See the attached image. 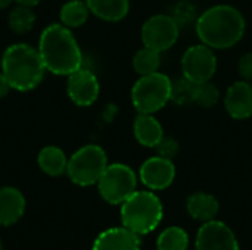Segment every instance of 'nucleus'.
I'll use <instances>...</instances> for the list:
<instances>
[{
    "instance_id": "6",
    "label": "nucleus",
    "mask_w": 252,
    "mask_h": 250,
    "mask_svg": "<svg viewBox=\"0 0 252 250\" xmlns=\"http://www.w3.org/2000/svg\"><path fill=\"white\" fill-rule=\"evenodd\" d=\"M108 165L106 152L100 146L86 144L74 152L68 159L66 175L74 184L89 187L97 184Z\"/></svg>"
},
{
    "instance_id": "27",
    "label": "nucleus",
    "mask_w": 252,
    "mask_h": 250,
    "mask_svg": "<svg viewBox=\"0 0 252 250\" xmlns=\"http://www.w3.org/2000/svg\"><path fill=\"white\" fill-rule=\"evenodd\" d=\"M179 143L174 137L171 136H165L159 140V143L155 146V150H157V155L161 156V158H165V159H171L179 153Z\"/></svg>"
},
{
    "instance_id": "23",
    "label": "nucleus",
    "mask_w": 252,
    "mask_h": 250,
    "mask_svg": "<svg viewBox=\"0 0 252 250\" xmlns=\"http://www.w3.org/2000/svg\"><path fill=\"white\" fill-rule=\"evenodd\" d=\"M189 236L180 227L164 230L157 240V250H188Z\"/></svg>"
},
{
    "instance_id": "9",
    "label": "nucleus",
    "mask_w": 252,
    "mask_h": 250,
    "mask_svg": "<svg viewBox=\"0 0 252 250\" xmlns=\"http://www.w3.org/2000/svg\"><path fill=\"white\" fill-rule=\"evenodd\" d=\"M179 34L180 25L171 15L165 13H158L148 18L140 31L143 46L155 49L161 53L171 49L177 43Z\"/></svg>"
},
{
    "instance_id": "21",
    "label": "nucleus",
    "mask_w": 252,
    "mask_h": 250,
    "mask_svg": "<svg viewBox=\"0 0 252 250\" xmlns=\"http://www.w3.org/2000/svg\"><path fill=\"white\" fill-rule=\"evenodd\" d=\"M159 66H161V52L155 49L143 46L133 56V68L140 77L157 72Z\"/></svg>"
},
{
    "instance_id": "14",
    "label": "nucleus",
    "mask_w": 252,
    "mask_h": 250,
    "mask_svg": "<svg viewBox=\"0 0 252 250\" xmlns=\"http://www.w3.org/2000/svg\"><path fill=\"white\" fill-rule=\"evenodd\" d=\"M92 250H140V236L124 225L108 228L96 237Z\"/></svg>"
},
{
    "instance_id": "26",
    "label": "nucleus",
    "mask_w": 252,
    "mask_h": 250,
    "mask_svg": "<svg viewBox=\"0 0 252 250\" xmlns=\"http://www.w3.org/2000/svg\"><path fill=\"white\" fill-rule=\"evenodd\" d=\"M174 19H176V22L182 27V25H188V24H190L192 21H195L196 22V19H198V16H196V7L190 3V1H188V0H182V1H179L176 6H174V9H173V15H171Z\"/></svg>"
},
{
    "instance_id": "5",
    "label": "nucleus",
    "mask_w": 252,
    "mask_h": 250,
    "mask_svg": "<svg viewBox=\"0 0 252 250\" xmlns=\"http://www.w3.org/2000/svg\"><path fill=\"white\" fill-rule=\"evenodd\" d=\"M173 81L162 72L142 75L131 88V103L137 113H155L171 102Z\"/></svg>"
},
{
    "instance_id": "31",
    "label": "nucleus",
    "mask_w": 252,
    "mask_h": 250,
    "mask_svg": "<svg viewBox=\"0 0 252 250\" xmlns=\"http://www.w3.org/2000/svg\"><path fill=\"white\" fill-rule=\"evenodd\" d=\"M12 1H13V0H0V9H6V7H9Z\"/></svg>"
},
{
    "instance_id": "2",
    "label": "nucleus",
    "mask_w": 252,
    "mask_h": 250,
    "mask_svg": "<svg viewBox=\"0 0 252 250\" xmlns=\"http://www.w3.org/2000/svg\"><path fill=\"white\" fill-rule=\"evenodd\" d=\"M38 53L46 71L55 75H71L83 65L81 49L71 32L62 24L46 27L38 40Z\"/></svg>"
},
{
    "instance_id": "3",
    "label": "nucleus",
    "mask_w": 252,
    "mask_h": 250,
    "mask_svg": "<svg viewBox=\"0 0 252 250\" xmlns=\"http://www.w3.org/2000/svg\"><path fill=\"white\" fill-rule=\"evenodd\" d=\"M1 72L7 78L10 88L30 91L43 81L46 68L38 49L25 43H15L1 56Z\"/></svg>"
},
{
    "instance_id": "19",
    "label": "nucleus",
    "mask_w": 252,
    "mask_h": 250,
    "mask_svg": "<svg viewBox=\"0 0 252 250\" xmlns=\"http://www.w3.org/2000/svg\"><path fill=\"white\" fill-rule=\"evenodd\" d=\"M37 164L40 169L50 177H61L66 172L68 158L65 152L58 146H46L38 152Z\"/></svg>"
},
{
    "instance_id": "30",
    "label": "nucleus",
    "mask_w": 252,
    "mask_h": 250,
    "mask_svg": "<svg viewBox=\"0 0 252 250\" xmlns=\"http://www.w3.org/2000/svg\"><path fill=\"white\" fill-rule=\"evenodd\" d=\"M13 1H16L18 4H25V6H37L41 0H13Z\"/></svg>"
},
{
    "instance_id": "17",
    "label": "nucleus",
    "mask_w": 252,
    "mask_h": 250,
    "mask_svg": "<svg viewBox=\"0 0 252 250\" xmlns=\"http://www.w3.org/2000/svg\"><path fill=\"white\" fill-rule=\"evenodd\" d=\"M186 209L192 218L202 222H208L217 217L220 211V203L213 194L205 192H198L188 197Z\"/></svg>"
},
{
    "instance_id": "28",
    "label": "nucleus",
    "mask_w": 252,
    "mask_h": 250,
    "mask_svg": "<svg viewBox=\"0 0 252 250\" xmlns=\"http://www.w3.org/2000/svg\"><path fill=\"white\" fill-rule=\"evenodd\" d=\"M238 74L244 81L252 83V52L244 53L238 60Z\"/></svg>"
},
{
    "instance_id": "32",
    "label": "nucleus",
    "mask_w": 252,
    "mask_h": 250,
    "mask_svg": "<svg viewBox=\"0 0 252 250\" xmlns=\"http://www.w3.org/2000/svg\"><path fill=\"white\" fill-rule=\"evenodd\" d=\"M0 250H3V243H1V239H0Z\"/></svg>"
},
{
    "instance_id": "13",
    "label": "nucleus",
    "mask_w": 252,
    "mask_h": 250,
    "mask_svg": "<svg viewBox=\"0 0 252 250\" xmlns=\"http://www.w3.org/2000/svg\"><path fill=\"white\" fill-rule=\"evenodd\" d=\"M224 109L230 118L244 121L252 116V83L236 81L224 94Z\"/></svg>"
},
{
    "instance_id": "20",
    "label": "nucleus",
    "mask_w": 252,
    "mask_h": 250,
    "mask_svg": "<svg viewBox=\"0 0 252 250\" xmlns=\"http://www.w3.org/2000/svg\"><path fill=\"white\" fill-rule=\"evenodd\" d=\"M90 9L86 1L83 0H69L61 7V24L66 28H78L86 24L89 19Z\"/></svg>"
},
{
    "instance_id": "10",
    "label": "nucleus",
    "mask_w": 252,
    "mask_h": 250,
    "mask_svg": "<svg viewBox=\"0 0 252 250\" xmlns=\"http://www.w3.org/2000/svg\"><path fill=\"white\" fill-rule=\"evenodd\" d=\"M195 250H239V243L229 225L213 220L199 228Z\"/></svg>"
},
{
    "instance_id": "25",
    "label": "nucleus",
    "mask_w": 252,
    "mask_h": 250,
    "mask_svg": "<svg viewBox=\"0 0 252 250\" xmlns=\"http://www.w3.org/2000/svg\"><path fill=\"white\" fill-rule=\"evenodd\" d=\"M219 100H220V90L213 81H205L202 84H198L196 97H195L196 105L205 109H211L219 103Z\"/></svg>"
},
{
    "instance_id": "16",
    "label": "nucleus",
    "mask_w": 252,
    "mask_h": 250,
    "mask_svg": "<svg viewBox=\"0 0 252 250\" xmlns=\"http://www.w3.org/2000/svg\"><path fill=\"white\" fill-rule=\"evenodd\" d=\"M133 134L140 146L155 149L164 137V130L161 122L152 113H139L133 122Z\"/></svg>"
},
{
    "instance_id": "29",
    "label": "nucleus",
    "mask_w": 252,
    "mask_h": 250,
    "mask_svg": "<svg viewBox=\"0 0 252 250\" xmlns=\"http://www.w3.org/2000/svg\"><path fill=\"white\" fill-rule=\"evenodd\" d=\"M9 90H10V84H9L7 78L4 77V74L0 71V99H3L4 96H7Z\"/></svg>"
},
{
    "instance_id": "22",
    "label": "nucleus",
    "mask_w": 252,
    "mask_h": 250,
    "mask_svg": "<svg viewBox=\"0 0 252 250\" xmlns=\"http://www.w3.org/2000/svg\"><path fill=\"white\" fill-rule=\"evenodd\" d=\"M34 22H35V15H34L31 6H25V4L15 6L7 16L9 28L15 34L30 32L34 27Z\"/></svg>"
},
{
    "instance_id": "7",
    "label": "nucleus",
    "mask_w": 252,
    "mask_h": 250,
    "mask_svg": "<svg viewBox=\"0 0 252 250\" xmlns=\"http://www.w3.org/2000/svg\"><path fill=\"white\" fill-rule=\"evenodd\" d=\"M137 187L136 172L126 164H111L106 167L100 180L97 181V190L102 199L111 205H121L126 202Z\"/></svg>"
},
{
    "instance_id": "4",
    "label": "nucleus",
    "mask_w": 252,
    "mask_h": 250,
    "mask_svg": "<svg viewBox=\"0 0 252 250\" xmlns=\"http://www.w3.org/2000/svg\"><path fill=\"white\" fill-rule=\"evenodd\" d=\"M121 222L130 231L143 236L152 233L162 220L164 208L154 192H134L121 203Z\"/></svg>"
},
{
    "instance_id": "24",
    "label": "nucleus",
    "mask_w": 252,
    "mask_h": 250,
    "mask_svg": "<svg viewBox=\"0 0 252 250\" xmlns=\"http://www.w3.org/2000/svg\"><path fill=\"white\" fill-rule=\"evenodd\" d=\"M198 84L192 83L188 78H179L171 84V102L179 106H186L195 103Z\"/></svg>"
},
{
    "instance_id": "15",
    "label": "nucleus",
    "mask_w": 252,
    "mask_h": 250,
    "mask_svg": "<svg viewBox=\"0 0 252 250\" xmlns=\"http://www.w3.org/2000/svg\"><path fill=\"white\" fill-rule=\"evenodd\" d=\"M25 197L24 194L10 186L0 189V225L9 227L18 222L25 212Z\"/></svg>"
},
{
    "instance_id": "1",
    "label": "nucleus",
    "mask_w": 252,
    "mask_h": 250,
    "mask_svg": "<svg viewBox=\"0 0 252 250\" xmlns=\"http://www.w3.org/2000/svg\"><path fill=\"white\" fill-rule=\"evenodd\" d=\"M195 29L201 43L214 50H226L244 38L247 21L235 6L216 4L198 16Z\"/></svg>"
},
{
    "instance_id": "8",
    "label": "nucleus",
    "mask_w": 252,
    "mask_h": 250,
    "mask_svg": "<svg viewBox=\"0 0 252 250\" xmlns=\"http://www.w3.org/2000/svg\"><path fill=\"white\" fill-rule=\"evenodd\" d=\"M180 65L185 78L190 80L195 84H202L205 81H211L216 75L217 56L214 53V49L201 43L185 50Z\"/></svg>"
},
{
    "instance_id": "12",
    "label": "nucleus",
    "mask_w": 252,
    "mask_h": 250,
    "mask_svg": "<svg viewBox=\"0 0 252 250\" xmlns=\"http://www.w3.org/2000/svg\"><path fill=\"white\" fill-rule=\"evenodd\" d=\"M140 181L152 192L165 190L176 178V167L171 159L152 156L146 159L139 171Z\"/></svg>"
},
{
    "instance_id": "18",
    "label": "nucleus",
    "mask_w": 252,
    "mask_h": 250,
    "mask_svg": "<svg viewBox=\"0 0 252 250\" xmlns=\"http://www.w3.org/2000/svg\"><path fill=\"white\" fill-rule=\"evenodd\" d=\"M90 13L108 21L118 22L128 15L130 0H86Z\"/></svg>"
},
{
    "instance_id": "11",
    "label": "nucleus",
    "mask_w": 252,
    "mask_h": 250,
    "mask_svg": "<svg viewBox=\"0 0 252 250\" xmlns=\"http://www.w3.org/2000/svg\"><path fill=\"white\" fill-rule=\"evenodd\" d=\"M66 93L68 97L77 106L86 108L97 100L100 93V84L97 77L90 69L80 68L71 75H68Z\"/></svg>"
}]
</instances>
